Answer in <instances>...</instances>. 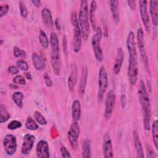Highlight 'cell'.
Returning a JSON list of instances; mask_svg holds the SVG:
<instances>
[{
    "mask_svg": "<svg viewBox=\"0 0 158 158\" xmlns=\"http://www.w3.org/2000/svg\"><path fill=\"white\" fill-rule=\"evenodd\" d=\"M138 94L143 115L144 127L146 130H149L151 128V103L146 86L143 80L139 81Z\"/></svg>",
    "mask_w": 158,
    "mask_h": 158,
    "instance_id": "obj_1",
    "label": "cell"
},
{
    "mask_svg": "<svg viewBox=\"0 0 158 158\" xmlns=\"http://www.w3.org/2000/svg\"><path fill=\"white\" fill-rule=\"evenodd\" d=\"M78 19L81 31L82 38L86 41L88 40L90 33V25L88 17V2L86 0H81L80 1Z\"/></svg>",
    "mask_w": 158,
    "mask_h": 158,
    "instance_id": "obj_2",
    "label": "cell"
},
{
    "mask_svg": "<svg viewBox=\"0 0 158 158\" xmlns=\"http://www.w3.org/2000/svg\"><path fill=\"white\" fill-rule=\"evenodd\" d=\"M50 44L51 47V64L54 73L59 75L60 70V55L59 40L56 33L54 31L51 33Z\"/></svg>",
    "mask_w": 158,
    "mask_h": 158,
    "instance_id": "obj_3",
    "label": "cell"
},
{
    "mask_svg": "<svg viewBox=\"0 0 158 158\" xmlns=\"http://www.w3.org/2000/svg\"><path fill=\"white\" fill-rule=\"evenodd\" d=\"M71 22L74 28L73 33V51L75 52H78L81 47L82 34L81 28L79 25L78 16L77 12L73 11L71 14Z\"/></svg>",
    "mask_w": 158,
    "mask_h": 158,
    "instance_id": "obj_4",
    "label": "cell"
},
{
    "mask_svg": "<svg viewBox=\"0 0 158 158\" xmlns=\"http://www.w3.org/2000/svg\"><path fill=\"white\" fill-rule=\"evenodd\" d=\"M102 33L101 28L96 29V33L92 36L91 44L94 51L96 59L98 62H102L103 60V52L101 46V40L102 38Z\"/></svg>",
    "mask_w": 158,
    "mask_h": 158,
    "instance_id": "obj_5",
    "label": "cell"
},
{
    "mask_svg": "<svg viewBox=\"0 0 158 158\" xmlns=\"http://www.w3.org/2000/svg\"><path fill=\"white\" fill-rule=\"evenodd\" d=\"M98 85H99V91L98 94V98L99 101H101L104 94L105 93L106 89H107L109 85V81L106 70L104 66H101L99 72L98 77Z\"/></svg>",
    "mask_w": 158,
    "mask_h": 158,
    "instance_id": "obj_6",
    "label": "cell"
},
{
    "mask_svg": "<svg viewBox=\"0 0 158 158\" xmlns=\"http://www.w3.org/2000/svg\"><path fill=\"white\" fill-rule=\"evenodd\" d=\"M137 57H129V63L127 70V74L129 78L130 83L132 85L136 84L138 79V65Z\"/></svg>",
    "mask_w": 158,
    "mask_h": 158,
    "instance_id": "obj_7",
    "label": "cell"
},
{
    "mask_svg": "<svg viewBox=\"0 0 158 158\" xmlns=\"http://www.w3.org/2000/svg\"><path fill=\"white\" fill-rule=\"evenodd\" d=\"M3 146L5 152L9 156L13 155L17 150V139L16 137L11 134H8L5 136L2 141Z\"/></svg>",
    "mask_w": 158,
    "mask_h": 158,
    "instance_id": "obj_8",
    "label": "cell"
},
{
    "mask_svg": "<svg viewBox=\"0 0 158 158\" xmlns=\"http://www.w3.org/2000/svg\"><path fill=\"white\" fill-rule=\"evenodd\" d=\"M80 129L77 122H73L68 131V139L71 147L73 149L78 148V138L80 135Z\"/></svg>",
    "mask_w": 158,
    "mask_h": 158,
    "instance_id": "obj_9",
    "label": "cell"
},
{
    "mask_svg": "<svg viewBox=\"0 0 158 158\" xmlns=\"http://www.w3.org/2000/svg\"><path fill=\"white\" fill-rule=\"evenodd\" d=\"M115 102V94L113 90H110L106 94V110L105 118L109 120L112 115L114 106Z\"/></svg>",
    "mask_w": 158,
    "mask_h": 158,
    "instance_id": "obj_10",
    "label": "cell"
},
{
    "mask_svg": "<svg viewBox=\"0 0 158 158\" xmlns=\"http://www.w3.org/2000/svg\"><path fill=\"white\" fill-rule=\"evenodd\" d=\"M147 4L148 1L145 0H141L139 1V13L142 22L144 24V28L148 32L150 31V21L147 9Z\"/></svg>",
    "mask_w": 158,
    "mask_h": 158,
    "instance_id": "obj_11",
    "label": "cell"
},
{
    "mask_svg": "<svg viewBox=\"0 0 158 158\" xmlns=\"http://www.w3.org/2000/svg\"><path fill=\"white\" fill-rule=\"evenodd\" d=\"M137 42L138 46L139 48V51L140 53V56L141 59L144 63L145 66L148 65V57L145 50L144 42V33L143 30L141 28H139L137 30Z\"/></svg>",
    "mask_w": 158,
    "mask_h": 158,
    "instance_id": "obj_12",
    "label": "cell"
},
{
    "mask_svg": "<svg viewBox=\"0 0 158 158\" xmlns=\"http://www.w3.org/2000/svg\"><path fill=\"white\" fill-rule=\"evenodd\" d=\"M35 140V138L32 135L27 134L24 136L21 148V152L22 154L27 155L30 152L33 148Z\"/></svg>",
    "mask_w": 158,
    "mask_h": 158,
    "instance_id": "obj_13",
    "label": "cell"
},
{
    "mask_svg": "<svg viewBox=\"0 0 158 158\" xmlns=\"http://www.w3.org/2000/svg\"><path fill=\"white\" fill-rule=\"evenodd\" d=\"M36 153L38 158L49 157V145L46 141L41 139L38 142L36 145Z\"/></svg>",
    "mask_w": 158,
    "mask_h": 158,
    "instance_id": "obj_14",
    "label": "cell"
},
{
    "mask_svg": "<svg viewBox=\"0 0 158 158\" xmlns=\"http://www.w3.org/2000/svg\"><path fill=\"white\" fill-rule=\"evenodd\" d=\"M103 154L106 158H111L113 157V149L112 141L109 133H106L103 137Z\"/></svg>",
    "mask_w": 158,
    "mask_h": 158,
    "instance_id": "obj_15",
    "label": "cell"
},
{
    "mask_svg": "<svg viewBox=\"0 0 158 158\" xmlns=\"http://www.w3.org/2000/svg\"><path fill=\"white\" fill-rule=\"evenodd\" d=\"M127 47L129 53V57H137V51L135 41V35L134 33L131 31H130L127 35Z\"/></svg>",
    "mask_w": 158,
    "mask_h": 158,
    "instance_id": "obj_16",
    "label": "cell"
},
{
    "mask_svg": "<svg viewBox=\"0 0 158 158\" xmlns=\"http://www.w3.org/2000/svg\"><path fill=\"white\" fill-rule=\"evenodd\" d=\"M124 60V52L122 48H118L117 50V55L115 63L113 67V72L115 75H118L120 73L123 61Z\"/></svg>",
    "mask_w": 158,
    "mask_h": 158,
    "instance_id": "obj_17",
    "label": "cell"
},
{
    "mask_svg": "<svg viewBox=\"0 0 158 158\" xmlns=\"http://www.w3.org/2000/svg\"><path fill=\"white\" fill-rule=\"evenodd\" d=\"M158 1L151 0L149 2V12L153 25L157 27L158 25Z\"/></svg>",
    "mask_w": 158,
    "mask_h": 158,
    "instance_id": "obj_18",
    "label": "cell"
},
{
    "mask_svg": "<svg viewBox=\"0 0 158 158\" xmlns=\"http://www.w3.org/2000/svg\"><path fill=\"white\" fill-rule=\"evenodd\" d=\"M88 70L87 67L86 66L83 67L80 81L79 83V87H78V93L81 96H82L85 94L87 78H88Z\"/></svg>",
    "mask_w": 158,
    "mask_h": 158,
    "instance_id": "obj_19",
    "label": "cell"
},
{
    "mask_svg": "<svg viewBox=\"0 0 158 158\" xmlns=\"http://www.w3.org/2000/svg\"><path fill=\"white\" fill-rule=\"evenodd\" d=\"M133 140L134 143L135 148L136 152V156L140 158L144 157V152H143V149L142 148L141 140L139 138V136L138 132L135 130L133 131Z\"/></svg>",
    "mask_w": 158,
    "mask_h": 158,
    "instance_id": "obj_20",
    "label": "cell"
},
{
    "mask_svg": "<svg viewBox=\"0 0 158 158\" xmlns=\"http://www.w3.org/2000/svg\"><path fill=\"white\" fill-rule=\"evenodd\" d=\"M77 67L75 64H72L71 66L70 74L68 78V87L72 91L75 86L77 80Z\"/></svg>",
    "mask_w": 158,
    "mask_h": 158,
    "instance_id": "obj_21",
    "label": "cell"
},
{
    "mask_svg": "<svg viewBox=\"0 0 158 158\" xmlns=\"http://www.w3.org/2000/svg\"><path fill=\"white\" fill-rule=\"evenodd\" d=\"M41 18L44 24L49 28H51L53 27L54 23L52 17L51 11L46 7L43 9L41 11Z\"/></svg>",
    "mask_w": 158,
    "mask_h": 158,
    "instance_id": "obj_22",
    "label": "cell"
},
{
    "mask_svg": "<svg viewBox=\"0 0 158 158\" xmlns=\"http://www.w3.org/2000/svg\"><path fill=\"white\" fill-rule=\"evenodd\" d=\"M81 104L78 100H75L72 105V117L73 122H77L81 117Z\"/></svg>",
    "mask_w": 158,
    "mask_h": 158,
    "instance_id": "obj_23",
    "label": "cell"
},
{
    "mask_svg": "<svg viewBox=\"0 0 158 158\" xmlns=\"http://www.w3.org/2000/svg\"><path fill=\"white\" fill-rule=\"evenodd\" d=\"M110 10L112 15V18L116 23L120 21V13H119V2L116 0H112L109 1Z\"/></svg>",
    "mask_w": 158,
    "mask_h": 158,
    "instance_id": "obj_24",
    "label": "cell"
},
{
    "mask_svg": "<svg viewBox=\"0 0 158 158\" xmlns=\"http://www.w3.org/2000/svg\"><path fill=\"white\" fill-rule=\"evenodd\" d=\"M97 8V3L96 1H92L91 2L90 8L89 10V17L91 26L94 30L96 28V11Z\"/></svg>",
    "mask_w": 158,
    "mask_h": 158,
    "instance_id": "obj_25",
    "label": "cell"
},
{
    "mask_svg": "<svg viewBox=\"0 0 158 158\" xmlns=\"http://www.w3.org/2000/svg\"><path fill=\"white\" fill-rule=\"evenodd\" d=\"M32 62L34 67L38 70H42L45 67V64L43 59L36 52L32 53L31 55Z\"/></svg>",
    "mask_w": 158,
    "mask_h": 158,
    "instance_id": "obj_26",
    "label": "cell"
},
{
    "mask_svg": "<svg viewBox=\"0 0 158 158\" xmlns=\"http://www.w3.org/2000/svg\"><path fill=\"white\" fill-rule=\"evenodd\" d=\"M152 136L155 148L158 149V122L155 120L152 125Z\"/></svg>",
    "mask_w": 158,
    "mask_h": 158,
    "instance_id": "obj_27",
    "label": "cell"
},
{
    "mask_svg": "<svg viewBox=\"0 0 158 158\" xmlns=\"http://www.w3.org/2000/svg\"><path fill=\"white\" fill-rule=\"evenodd\" d=\"M82 157H91V143L88 139H85L82 145Z\"/></svg>",
    "mask_w": 158,
    "mask_h": 158,
    "instance_id": "obj_28",
    "label": "cell"
},
{
    "mask_svg": "<svg viewBox=\"0 0 158 158\" xmlns=\"http://www.w3.org/2000/svg\"><path fill=\"white\" fill-rule=\"evenodd\" d=\"M12 99L14 102L19 108H22L23 107V94L22 92H20V91L14 92L12 95Z\"/></svg>",
    "mask_w": 158,
    "mask_h": 158,
    "instance_id": "obj_29",
    "label": "cell"
},
{
    "mask_svg": "<svg viewBox=\"0 0 158 158\" xmlns=\"http://www.w3.org/2000/svg\"><path fill=\"white\" fill-rule=\"evenodd\" d=\"M10 117V114L3 104L0 105V123H2L7 121Z\"/></svg>",
    "mask_w": 158,
    "mask_h": 158,
    "instance_id": "obj_30",
    "label": "cell"
},
{
    "mask_svg": "<svg viewBox=\"0 0 158 158\" xmlns=\"http://www.w3.org/2000/svg\"><path fill=\"white\" fill-rule=\"evenodd\" d=\"M39 40L42 47L44 48H47L49 46V40L46 33L42 30H39Z\"/></svg>",
    "mask_w": 158,
    "mask_h": 158,
    "instance_id": "obj_31",
    "label": "cell"
},
{
    "mask_svg": "<svg viewBox=\"0 0 158 158\" xmlns=\"http://www.w3.org/2000/svg\"><path fill=\"white\" fill-rule=\"evenodd\" d=\"M25 127L30 130H36L38 128V125L33 118L28 117L25 122Z\"/></svg>",
    "mask_w": 158,
    "mask_h": 158,
    "instance_id": "obj_32",
    "label": "cell"
},
{
    "mask_svg": "<svg viewBox=\"0 0 158 158\" xmlns=\"http://www.w3.org/2000/svg\"><path fill=\"white\" fill-rule=\"evenodd\" d=\"M33 117L35 120L40 125H46L47 123V121L44 117L41 114L39 111H35L33 114Z\"/></svg>",
    "mask_w": 158,
    "mask_h": 158,
    "instance_id": "obj_33",
    "label": "cell"
},
{
    "mask_svg": "<svg viewBox=\"0 0 158 158\" xmlns=\"http://www.w3.org/2000/svg\"><path fill=\"white\" fill-rule=\"evenodd\" d=\"M14 56L17 58H25L26 57V52L24 50L19 48L17 46H15L14 48L13 51Z\"/></svg>",
    "mask_w": 158,
    "mask_h": 158,
    "instance_id": "obj_34",
    "label": "cell"
},
{
    "mask_svg": "<svg viewBox=\"0 0 158 158\" xmlns=\"http://www.w3.org/2000/svg\"><path fill=\"white\" fill-rule=\"evenodd\" d=\"M19 9H20V12L21 16L23 18L27 17L28 15V10H27V8L26 7L25 4L23 1H20L19 2Z\"/></svg>",
    "mask_w": 158,
    "mask_h": 158,
    "instance_id": "obj_35",
    "label": "cell"
},
{
    "mask_svg": "<svg viewBox=\"0 0 158 158\" xmlns=\"http://www.w3.org/2000/svg\"><path fill=\"white\" fill-rule=\"evenodd\" d=\"M22 127V123L18 120H12L7 125V128L9 130H15L18 128H20Z\"/></svg>",
    "mask_w": 158,
    "mask_h": 158,
    "instance_id": "obj_36",
    "label": "cell"
},
{
    "mask_svg": "<svg viewBox=\"0 0 158 158\" xmlns=\"http://www.w3.org/2000/svg\"><path fill=\"white\" fill-rule=\"evenodd\" d=\"M13 82L15 84L17 85H25L26 83V81L25 79V77L21 75H16L12 80Z\"/></svg>",
    "mask_w": 158,
    "mask_h": 158,
    "instance_id": "obj_37",
    "label": "cell"
},
{
    "mask_svg": "<svg viewBox=\"0 0 158 158\" xmlns=\"http://www.w3.org/2000/svg\"><path fill=\"white\" fill-rule=\"evenodd\" d=\"M17 66L22 70L27 71L28 69V65L27 62L23 60H19L16 62Z\"/></svg>",
    "mask_w": 158,
    "mask_h": 158,
    "instance_id": "obj_38",
    "label": "cell"
},
{
    "mask_svg": "<svg viewBox=\"0 0 158 158\" xmlns=\"http://www.w3.org/2000/svg\"><path fill=\"white\" fill-rule=\"evenodd\" d=\"M9 6L7 4L1 5L0 6V17L1 18L7 14V13L9 11Z\"/></svg>",
    "mask_w": 158,
    "mask_h": 158,
    "instance_id": "obj_39",
    "label": "cell"
},
{
    "mask_svg": "<svg viewBox=\"0 0 158 158\" xmlns=\"http://www.w3.org/2000/svg\"><path fill=\"white\" fill-rule=\"evenodd\" d=\"M60 151L62 155V157L64 158H68V157H71L72 156L70 155V152L68 151V149L65 147L64 146H62L60 149Z\"/></svg>",
    "mask_w": 158,
    "mask_h": 158,
    "instance_id": "obj_40",
    "label": "cell"
},
{
    "mask_svg": "<svg viewBox=\"0 0 158 158\" xmlns=\"http://www.w3.org/2000/svg\"><path fill=\"white\" fill-rule=\"evenodd\" d=\"M7 71H8V72L10 75H17L19 72V69L16 66H15V65H10V66H9L8 67V69H7Z\"/></svg>",
    "mask_w": 158,
    "mask_h": 158,
    "instance_id": "obj_41",
    "label": "cell"
},
{
    "mask_svg": "<svg viewBox=\"0 0 158 158\" xmlns=\"http://www.w3.org/2000/svg\"><path fill=\"white\" fill-rule=\"evenodd\" d=\"M43 77H44V82H45L46 85L48 87H51L52 86V80H51V77H49V75L47 73H45Z\"/></svg>",
    "mask_w": 158,
    "mask_h": 158,
    "instance_id": "obj_42",
    "label": "cell"
},
{
    "mask_svg": "<svg viewBox=\"0 0 158 158\" xmlns=\"http://www.w3.org/2000/svg\"><path fill=\"white\" fill-rule=\"evenodd\" d=\"M129 7L132 9V10H135L136 9V2L135 1L133 0H128L127 1Z\"/></svg>",
    "mask_w": 158,
    "mask_h": 158,
    "instance_id": "obj_43",
    "label": "cell"
},
{
    "mask_svg": "<svg viewBox=\"0 0 158 158\" xmlns=\"http://www.w3.org/2000/svg\"><path fill=\"white\" fill-rule=\"evenodd\" d=\"M63 49H64V52H66L67 51V40H66V37L65 36H64V38H63ZM67 54V52H66Z\"/></svg>",
    "mask_w": 158,
    "mask_h": 158,
    "instance_id": "obj_44",
    "label": "cell"
},
{
    "mask_svg": "<svg viewBox=\"0 0 158 158\" xmlns=\"http://www.w3.org/2000/svg\"><path fill=\"white\" fill-rule=\"evenodd\" d=\"M126 104V97L125 95H122L121 97V105L122 107H124Z\"/></svg>",
    "mask_w": 158,
    "mask_h": 158,
    "instance_id": "obj_45",
    "label": "cell"
},
{
    "mask_svg": "<svg viewBox=\"0 0 158 158\" xmlns=\"http://www.w3.org/2000/svg\"><path fill=\"white\" fill-rule=\"evenodd\" d=\"M31 2L34 4V6H35L37 7H40L41 6V1H40V0H32Z\"/></svg>",
    "mask_w": 158,
    "mask_h": 158,
    "instance_id": "obj_46",
    "label": "cell"
},
{
    "mask_svg": "<svg viewBox=\"0 0 158 158\" xmlns=\"http://www.w3.org/2000/svg\"><path fill=\"white\" fill-rule=\"evenodd\" d=\"M55 26L56 27V28L58 30H60V22H59V20L57 18L56 20H55Z\"/></svg>",
    "mask_w": 158,
    "mask_h": 158,
    "instance_id": "obj_47",
    "label": "cell"
},
{
    "mask_svg": "<svg viewBox=\"0 0 158 158\" xmlns=\"http://www.w3.org/2000/svg\"><path fill=\"white\" fill-rule=\"evenodd\" d=\"M25 77L27 80H32V76L31 75V73L30 72H27L25 73Z\"/></svg>",
    "mask_w": 158,
    "mask_h": 158,
    "instance_id": "obj_48",
    "label": "cell"
},
{
    "mask_svg": "<svg viewBox=\"0 0 158 158\" xmlns=\"http://www.w3.org/2000/svg\"><path fill=\"white\" fill-rule=\"evenodd\" d=\"M2 43H3V41L1 40V44H2Z\"/></svg>",
    "mask_w": 158,
    "mask_h": 158,
    "instance_id": "obj_49",
    "label": "cell"
}]
</instances>
